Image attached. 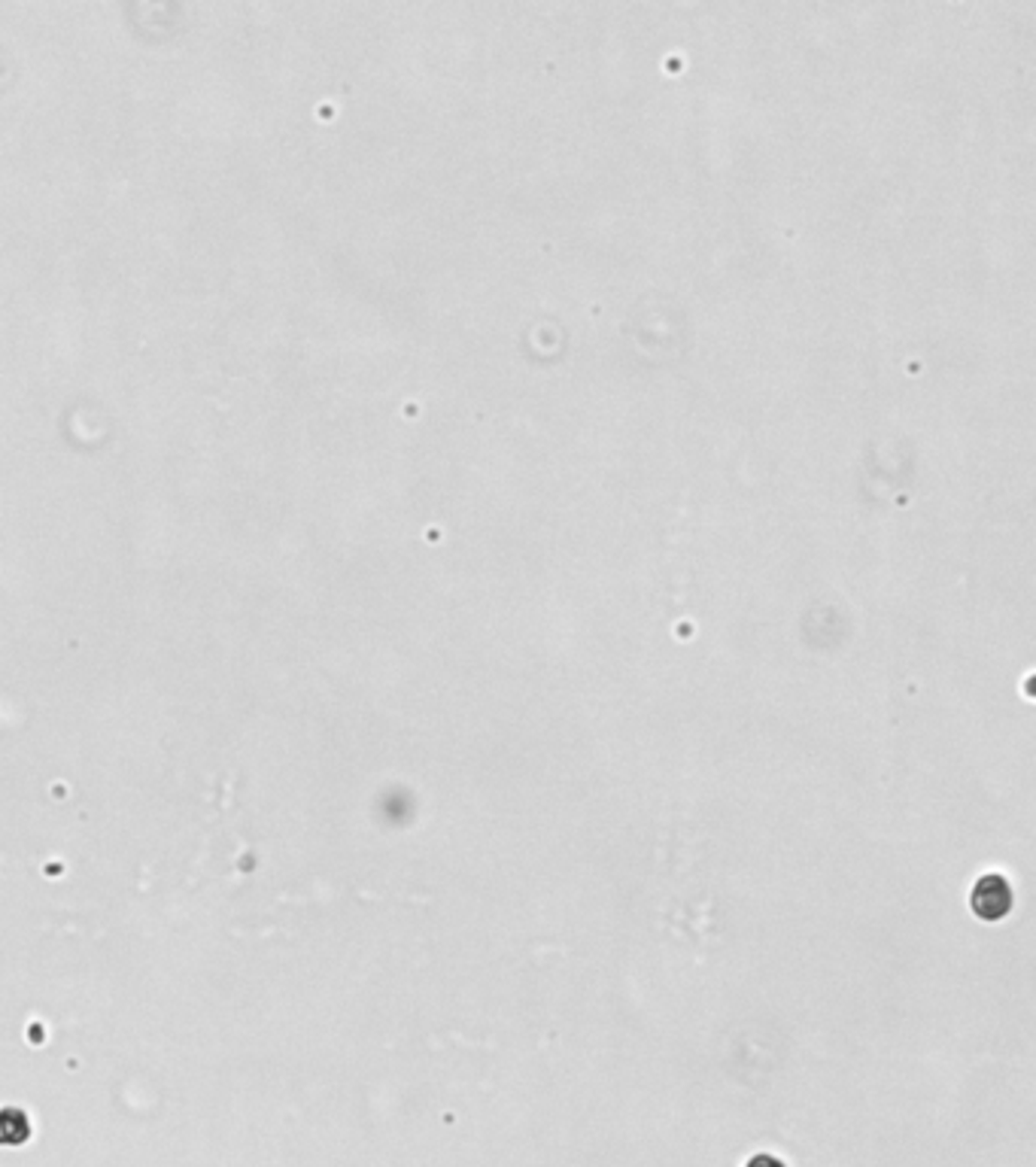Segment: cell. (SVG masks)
<instances>
[{"label":"cell","instance_id":"1","mask_svg":"<svg viewBox=\"0 0 1036 1167\" xmlns=\"http://www.w3.org/2000/svg\"><path fill=\"white\" fill-rule=\"evenodd\" d=\"M748 1167H781V1164H778L775 1158H766V1155H757V1158H753V1161H751Z\"/></svg>","mask_w":1036,"mask_h":1167}]
</instances>
